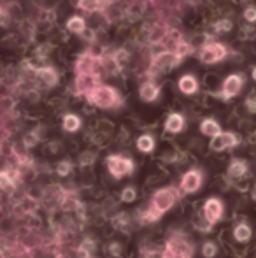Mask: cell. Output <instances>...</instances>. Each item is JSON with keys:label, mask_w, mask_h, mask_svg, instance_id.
Here are the masks:
<instances>
[{"label": "cell", "mask_w": 256, "mask_h": 258, "mask_svg": "<svg viewBox=\"0 0 256 258\" xmlns=\"http://www.w3.org/2000/svg\"><path fill=\"white\" fill-rule=\"evenodd\" d=\"M70 169H72L70 162H60L58 167H56V172H58L60 176H67V174L70 172Z\"/></svg>", "instance_id": "cell-28"}, {"label": "cell", "mask_w": 256, "mask_h": 258, "mask_svg": "<svg viewBox=\"0 0 256 258\" xmlns=\"http://www.w3.org/2000/svg\"><path fill=\"white\" fill-rule=\"evenodd\" d=\"M246 107L249 109V112H256V97L251 95L246 99Z\"/></svg>", "instance_id": "cell-30"}, {"label": "cell", "mask_w": 256, "mask_h": 258, "mask_svg": "<svg viewBox=\"0 0 256 258\" xmlns=\"http://www.w3.org/2000/svg\"><path fill=\"white\" fill-rule=\"evenodd\" d=\"M97 2V7H104V6H107V4H111L113 0H95Z\"/></svg>", "instance_id": "cell-33"}, {"label": "cell", "mask_w": 256, "mask_h": 258, "mask_svg": "<svg viewBox=\"0 0 256 258\" xmlns=\"http://www.w3.org/2000/svg\"><path fill=\"white\" fill-rule=\"evenodd\" d=\"M226 54H228V49H226L225 44H221V42H207L200 49V61H204L207 65L218 63Z\"/></svg>", "instance_id": "cell-5"}, {"label": "cell", "mask_w": 256, "mask_h": 258, "mask_svg": "<svg viewBox=\"0 0 256 258\" xmlns=\"http://www.w3.org/2000/svg\"><path fill=\"white\" fill-rule=\"evenodd\" d=\"M202 183H204V174H202L200 169H190L188 172L183 174L181 177V191L183 194H197L202 188Z\"/></svg>", "instance_id": "cell-10"}, {"label": "cell", "mask_w": 256, "mask_h": 258, "mask_svg": "<svg viewBox=\"0 0 256 258\" xmlns=\"http://www.w3.org/2000/svg\"><path fill=\"white\" fill-rule=\"evenodd\" d=\"M111 255L113 256H118L121 253V248H120V244H116V242H113V244H111Z\"/></svg>", "instance_id": "cell-31"}, {"label": "cell", "mask_w": 256, "mask_h": 258, "mask_svg": "<svg viewBox=\"0 0 256 258\" xmlns=\"http://www.w3.org/2000/svg\"><path fill=\"white\" fill-rule=\"evenodd\" d=\"M202 255L205 258H214L218 255V246H216V242L214 241L204 242V246H202Z\"/></svg>", "instance_id": "cell-23"}, {"label": "cell", "mask_w": 256, "mask_h": 258, "mask_svg": "<svg viewBox=\"0 0 256 258\" xmlns=\"http://www.w3.org/2000/svg\"><path fill=\"white\" fill-rule=\"evenodd\" d=\"M244 88V76L235 72V74H230L228 78L223 81V86H221V93L219 97L225 100H230L233 97H237Z\"/></svg>", "instance_id": "cell-8"}, {"label": "cell", "mask_w": 256, "mask_h": 258, "mask_svg": "<svg viewBox=\"0 0 256 258\" xmlns=\"http://www.w3.org/2000/svg\"><path fill=\"white\" fill-rule=\"evenodd\" d=\"M139 95H140V100H144V102H154V100L160 97V86L153 81H146L140 86Z\"/></svg>", "instance_id": "cell-14"}, {"label": "cell", "mask_w": 256, "mask_h": 258, "mask_svg": "<svg viewBox=\"0 0 256 258\" xmlns=\"http://www.w3.org/2000/svg\"><path fill=\"white\" fill-rule=\"evenodd\" d=\"M247 163L244 162V160H239V158H235V160H232L230 162V165H228V174L232 177H235V179H239V177H244L247 174Z\"/></svg>", "instance_id": "cell-18"}, {"label": "cell", "mask_w": 256, "mask_h": 258, "mask_svg": "<svg viewBox=\"0 0 256 258\" xmlns=\"http://www.w3.org/2000/svg\"><path fill=\"white\" fill-rule=\"evenodd\" d=\"M106 163H107V170H109L114 179H123V177L133 174V170H135L133 160L123 155H109Z\"/></svg>", "instance_id": "cell-4"}, {"label": "cell", "mask_w": 256, "mask_h": 258, "mask_svg": "<svg viewBox=\"0 0 256 258\" xmlns=\"http://www.w3.org/2000/svg\"><path fill=\"white\" fill-rule=\"evenodd\" d=\"M251 237H253V228L246 221H240V223L235 225V228H233V239L237 242H247Z\"/></svg>", "instance_id": "cell-16"}, {"label": "cell", "mask_w": 256, "mask_h": 258, "mask_svg": "<svg viewBox=\"0 0 256 258\" xmlns=\"http://www.w3.org/2000/svg\"><path fill=\"white\" fill-rule=\"evenodd\" d=\"M230 30H232V21L230 20H219L214 23V32L225 34V32H230Z\"/></svg>", "instance_id": "cell-25"}, {"label": "cell", "mask_w": 256, "mask_h": 258, "mask_svg": "<svg viewBox=\"0 0 256 258\" xmlns=\"http://www.w3.org/2000/svg\"><path fill=\"white\" fill-rule=\"evenodd\" d=\"M99 76H77V79H75V92L79 93V95H86V93L92 92L95 86H99Z\"/></svg>", "instance_id": "cell-12"}, {"label": "cell", "mask_w": 256, "mask_h": 258, "mask_svg": "<svg viewBox=\"0 0 256 258\" xmlns=\"http://www.w3.org/2000/svg\"><path fill=\"white\" fill-rule=\"evenodd\" d=\"M185 125H186V119L181 112H170L165 119V130L168 134H179L185 130Z\"/></svg>", "instance_id": "cell-13"}, {"label": "cell", "mask_w": 256, "mask_h": 258, "mask_svg": "<svg viewBox=\"0 0 256 258\" xmlns=\"http://www.w3.org/2000/svg\"><path fill=\"white\" fill-rule=\"evenodd\" d=\"M179 201V190L176 186H165L161 190H156L151 197V204L147 211L144 213L142 221L144 223H154L163 216L167 211L178 204Z\"/></svg>", "instance_id": "cell-1"}, {"label": "cell", "mask_w": 256, "mask_h": 258, "mask_svg": "<svg viewBox=\"0 0 256 258\" xmlns=\"http://www.w3.org/2000/svg\"><path fill=\"white\" fill-rule=\"evenodd\" d=\"M100 69H102V58L95 56L92 53H84L79 56L77 65H75V71L77 76L84 74V76H99Z\"/></svg>", "instance_id": "cell-6"}, {"label": "cell", "mask_w": 256, "mask_h": 258, "mask_svg": "<svg viewBox=\"0 0 256 258\" xmlns=\"http://www.w3.org/2000/svg\"><path fill=\"white\" fill-rule=\"evenodd\" d=\"M253 199L256 201V184H254V188H253Z\"/></svg>", "instance_id": "cell-36"}, {"label": "cell", "mask_w": 256, "mask_h": 258, "mask_svg": "<svg viewBox=\"0 0 256 258\" xmlns=\"http://www.w3.org/2000/svg\"><path fill=\"white\" fill-rule=\"evenodd\" d=\"M235 146H239V137L233 132H219L216 137H212L211 144H209L211 151H216V153L230 150V148H235Z\"/></svg>", "instance_id": "cell-11"}, {"label": "cell", "mask_w": 256, "mask_h": 258, "mask_svg": "<svg viewBox=\"0 0 256 258\" xmlns=\"http://www.w3.org/2000/svg\"><path fill=\"white\" fill-rule=\"evenodd\" d=\"M144 258H161V253H158V251H146Z\"/></svg>", "instance_id": "cell-32"}, {"label": "cell", "mask_w": 256, "mask_h": 258, "mask_svg": "<svg viewBox=\"0 0 256 258\" xmlns=\"http://www.w3.org/2000/svg\"><path fill=\"white\" fill-rule=\"evenodd\" d=\"M244 20L249 21V23H254L256 21V7L249 6L247 9H244Z\"/></svg>", "instance_id": "cell-26"}, {"label": "cell", "mask_w": 256, "mask_h": 258, "mask_svg": "<svg viewBox=\"0 0 256 258\" xmlns=\"http://www.w3.org/2000/svg\"><path fill=\"white\" fill-rule=\"evenodd\" d=\"M223 214H225V204L221 199L218 197H209L204 202V218L207 221L209 227L216 225L218 221H221Z\"/></svg>", "instance_id": "cell-7"}, {"label": "cell", "mask_w": 256, "mask_h": 258, "mask_svg": "<svg viewBox=\"0 0 256 258\" xmlns=\"http://www.w3.org/2000/svg\"><path fill=\"white\" fill-rule=\"evenodd\" d=\"M137 199V191L133 186H127L123 191H121V201L127 202V204H130V202H133Z\"/></svg>", "instance_id": "cell-24"}, {"label": "cell", "mask_w": 256, "mask_h": 258, "mask_svg": "<svg viewBox=\"0 0 256 258\" xmlns=\"http://www.w3.org/2000/svg\"><path fill=\"white\" fill-rule=\"evenodd\" d=\"M63 130L65 132H77L79 128H81V118H79L77 114H65L63 118Z\"/></svg>", "instance_id": "cell-22"}, {"label": "cell", "mask_w": 256, "mask_h": 258, "mask_svg": "<svg viewBox=\"0 0 256 258\" xmlns=\"http://www.w3.org/2000/svg\"><path fill=\"white\" fill-rule=\"evenodd\" d=\"M235 4H244V2H249V0H233Z\"/></svg>", "instance_id": "cell-35"}, {"label": "cell", "mask_w": 256, "mask_h": 258, "mask_svg": "<svg viewBox=\"0 0 256 258\" xmlns=\"http://www.w3.org/2000/svg\"><path fill=\"white\" fill-rule=\"evenodd\" d=\"M13 184V177H11L9 172H0V186L2 188H7Z\"/></svg>", "instance_id": "cell-29"}, {"label": "cell", "mask_w": 256, "mask_h": 258, "mask_svg": "<svg viewBox=\"0 0 256 258\" xmlns=\"http://www.w3.org/2000/svg\"><path fill=\"white\" fill-rule=\"evenodd\" d=\"M137 150L140 151V153H151V151H154V146H156V143H154V137L151 136V134H142V136L137 139Z\"/></svg>", "instance_id": "cell-19"}, {"label": "cell", "mask_w": 256, "mask_h": 258, "mask_svg": "<svg viewBox=\"0 0 256 258\" xmlns=\"http://www.w3.org/2000/svg\"><path fill=\"white\" fill-rule=\"evenodd\" d=\"M200 132L212 139V137H216L221 132V126H219V123L216 121L214 118H205L204 121L200 123Z\"/></svg>", "instance_id": "cell-17"}, {"label": "cell", "mask_w": 256, "mask_h": 258, "mask_svg": "<svg viewBox=\"0 0 256 258\" xmlns=\"http://www.w3.org/2000/svg\"><path fill=\"white\" fill-rule=\"evenodd\" d=\"M37 76L42 79V81L46 83L48 86H53L56 85V81H58V72L55 71V69L51 67H42L37 71Z\"/></svg>", "instance_id": "cell-20"}, {"label": "cell", "mask_w": 256, "mask_h": 258, "mask_svg": "<svg viewBox=\"0 0 256 258\" xmlns=\"http://www.w3.org/2000/svg\"><path fill=\"white\" fill-rule=\"evenodd\" d=\"M67 30L72 32V34H75V35L84 34V30H86V21L82 20L81 16H72L70 20L67 21Z\"/></svg>", "instance_id": "cell-21"}, {"label": "cell", "mask_w": 256, "mask_h": 258, "mask_svg": "<svg viewBox=\"0 0 256 258\" xmlns=\"http://www.w3.org/2000/svg\"><path fill=\"white\" fill-rule=\"evenodd\" d=\"M190 51H192V46L186 44V42H179L178 48H176V53H178L181 58H185L186 54H190Z\"/></svg>", "instance_id": "cell-27"}, {"label": "cell", "mask_w": 256, "mask_h": 258, "mask_svg": "<svg viewBox=\"0 0 256 258\" xmlns=\"http://www.w3.org/2000/svg\"><path fill=\"white\" fill-rule=\"evenodd\" d=\"M181 61H183V58L176 51H163L153 58L151 67H153L156 72H167V71L176 69Z\"/></svg>", "instance_id": "cell-9"}, {"label": "cell", "mask_w": 256, "mask_h": 258, "mask_svg": "<svg viewBox=\"0 0 256 258\" xmlns=\"http://www.w3.org/2000/svg\"><path fill=\"white\" fill-rule=\"evenodd\" d=\"M251 76H253V79L256 81V67H253V72H251Z\"/></svg>", "instance_id": "cell-34"}, {"label": "cell", "mask_w": 256, "mask_h": 258, "mask_svg": "<svg viewBox=\"0 0 256 258\" xmlns=\"http://www.w3.org/2000/svg\"><path fill=\"white\" fill-rule=\"evenodd\" d=\"M193 256V246L190 239L185 237V234L176 232L174 235L167 239V244L161 253V258H192Z\"/></svg>", "instance_id": "cell-3"}, {"label": "cell", "mask_w": 256, "mask_h": 258, "mask_svg": "<svg viewBox=\"0 0 256 258\" xmlns=\"http://www.w3.org/2000/svg\"><path fill=\"white\" fill-rule=\"evenodd\" d=\"M178 86H179V92L185 93V95H193V93L198 92V81L192 74L181 76V79L178 81Z\"/></svg>", "instance_id": "cell-15"}, {"label": "cell", "mask_w": 256, "mask_h": 258, "mask_svg": "<svg viewBox=\"0 0 256 258\" xmlns=\"http://www.w3.org/2000/svg\"><path fill=\"white\" fill-rule=\"evenodd\" d=\"M86 100L90 104L97 105L100 109H113L120 104V93L116 92V88L109 85H99L92 90L90 93H86Z\"/></svg>", "instance_id": "cell-2"}]
</instances>
